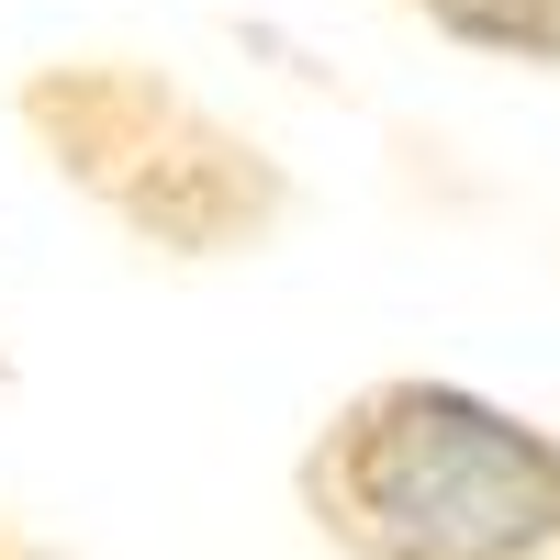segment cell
I'll return each instance as SVG.
<instances>
[{"label": "cell", "mask_w": 560, "mask_h": 560, "mask_svg": "<svg viewBox=\"0 0 560 560\" xmlns=\"http://www.w3.org/2000/svg\"><path fill=\"white\" fill-rule=\"evenodd\" d=\"M427 12L448 45H482V57H516V68H560V0H404Z\"/></svg>", "instance_id": "7a4b0ae2"}, {"label": "cell", "mask_w": 560, "mask_h": 560, "mask_svg": "<svg viewBox=\"0 0 560 560\" xmlns=\"http://www.w3.org/2000/svg\"><path fill=\"white\" fill-rule=\"evenodd\" d=\"M337 560H560V438L471 382H370L303 448Z\"/></svg>", "instance_id": "6da1fadb"}]
</instances>
